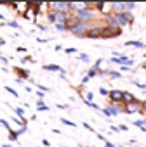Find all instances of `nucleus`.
Returning a JSON list of instances; mask_svg holds the SVG:
<instances>
[{"label":"nucleus","instance_id":"79ce46f5","mask_svg":"<svg viewBox=\"0 0 146 147\" xmlns=\"http://www.w3.org/2000/svg\"><path fill=\"white\" fill-rule=\"evenodd\" d=\"M57 109H68V106L66 104H57Z\"/></svg>","mask_w":146,"mask_h":147},{"label":"nucleus","instance_id":"7c9ffc66","mask_svg":"<svg viewBox=\"0 0 146 147\" xmlns=\"http://www.w3.org/2000/svg\"><path fill=\"white\" fill-rule=\"evenodd\" d=\"M31 61H33V57H31V55H25V57L21 59V62H23V64H26V62H31Z\"/></svg>","mask_w":146,"mask_h":147},{"label":"nucleus","instance_id":"09e8293b","mask_svg":"<svg viewBox=\"0 0 146 147\" xmlns=\"http://www.w3.org/2000/svg\"><path fill=\"white\" fill-rule=\"evenodd\" d=\"M144 47H146V43H144Z\"/></svg>","mask_w":146,"mask_h":147},{"label":"nucleus","instance_id":"9b49d317","mask_svg":"<svg viewBox=\"0 0 146 147\" xmlns=\"http://www.w3.org/2000/svg\"><path fill=\"white\" fill-rule=\"evenodd\" d=\"M42 69H44V71H52V73H61V75L64 73V69H63L61 66H57V64H44Z\"/></svg>","mask_w":146,"mask_h":147},{"label":"nucleus","instance_id":"473e14b6","mask_svg":"<svg viewBox=\"0 0 146 147\" xmlns=\"http://www.w3.org/2000/svg\"><path fill=\"white\" fill-rule=\"evenodd\" d=\"M82 126H84V128H85V130H89V131H94V128H92V126H91V125H89V123H85V121H84V123H82Z\"/></svg>","mask_w":146,"mask_h":147},{"label":"nucleus","instance_id":"5701e85b","mask_svg":"<svg viewBox=\"0 0 146 147\" xmlns=\"http://www.w3.org/2000/svg\"><path fill=\"white\" fill-rule=\"evenodd\" d=\"M78 59H80L82 62H91V57H89V54H78Z\"/></svg>","mask_w":146,"mask_h":147},{"label":"nucleus","instance_id":"2eb2a0df","mask_svg":"<svg viewBox=\"0 0 146 147\" xmlns=\"http://www.w3.org/2000/svg\"><path fill=\"white\" fill-rule=\"evenodd\" d=\"M136 97L130 94V92H123V104H129V102H134Z\"/></svg>","mask_w":146,"mask_h":147},{"label":"nucleus","instance_id":"e433bc0d","mask_svg":"<svg viewBox=\"0 0 146 147\" xmlns=\"http://www.w3.org/2000/svg\"><path fill=\"white\" fill-rule=\"evenodd\" d=\"M14 80H16V83H18V85H25V80H21V78H18V76H16ZM25 87H26V85H25Z\"/></svg>","mask_w":146,"mask_h":147},{"label":"nucleus","instance_id":"a878e982","mask_svg":"<svg viewBox=\"0 0 146 147\" xmlns=\"http://www.w3.org/2000/svg\"><path fill=\"white\" fill-rule=\"evenodd\" d=\"M61 123H64V125H68V126H71V128H75V126H77L73 121H70V119H66V118H61Z\"/></svg>","mask_w":146,"mask_h":147},{"label":"nucleus","instance_id":"49530a36","mask_svg":"<svg viewBox=\"0 0 146 147\" xmlns=\"http://www.w3.org/2000/svg\"><path fill=\"white\" fill-rule=\"evenodd\" d=\"M4 45H5V40H4L2 36H0V47H4Z\"/></svg>","mask_w":146,"mask_h":147},{"label":"nucleus","instance_id":"f3484780","mask_svg":"<svg viewBox=\"0 0 146 147\" xmlns=\"http://www.w3.org/2000/svg\"><path fill=\"white\" fill-rule=\"evenodd\" d=\"M87 76H89V78H96V76H99V71H98L96 67H91V69L87 71Z\"/></svg>","mask_w":146,"mask_h":147},{"label":"nucleus","instance_id":"7ed1b4c3","mask_svg":"<svg viewBox=\"0 0 146 147\" xmlns=\"http://www.w3.org/2000/svg\"><path fill=\"white\" fill-rule=\"evenodd\" d=\"M123 113H125V114H136V113H141V114H143V106H141V100H139V99H136L134 102L123 104Z\"/></svg>","mask_w":146,"mask_h":147},{"label":"nucleus","instance_id":"a19ab883","mask_svg":"<svg viewBox=\"0 0 146 147\" xmlns=\"http://www.w3.org/2000/svg\"><path fill=\"white\" fill-rule=\"evenodd\" d=\"M54 50H56V52H59V50H64V49H63V45H56V47H54Z\"/></svg>","mask_w":146,"mask_h":147},{"label":"nucleus","instance_id":"39448f33","mask_svg":"<svg viewBox=\"0 0 146 147\" xmlns=\"http://www.w3.org/2000/svg\"><path fill=\"white\" fill-rule=\"evenodd\" d=\"M117 18H118V24H120V28L130 26V24L134 23V16H132V12H122V14H117Z\"/></svg>","mask_w":146,"mask_h":147},{"label":"nucleus","instance_id":"ea45409f","mask_svg":"<svg viewBox=\"0 0 146 147\" xmlns=\"http://www.w3.org/2000/svg\"><path fill=\"white\" fill-rule=\"evenodd\" d=\"M89 80H91L89 76H84V78H82V85H85V83H89Z\"/></svg>","mask_w":146,"mask_h":147},{"label":"nucleus","instance_id":"b1692460","mask_svg":"<svg viewBox=\"0 0 146 147\" xmlns=\"http://www.w3.org/2000/svg\"><path fill=\"white\" fill-rule=\"evenodd\" d=\"M134 64H136V61H134V59H130V57H127V59L123 61V66H127V67H132Z\"/></svg>","mask_w":146,"mask_h":147},{"label":"nucleus","instance_id":"2f4dec72","mask_svg":"<svg viewBox=\"0 0 146 147\" xmlns=\"http://www.w3.org/2000/svg\"><path fill=\"white\" fill-rule=\"evenodd\" d=\"M16 52H19V54H26L28 49H25V47H16Z\"/></svg>","mask_w":146,"mask_h":147},{"label":"nucleus","instance_id":"4468645a","mask_svg":"<svg viewBox=\"0 0 146 147\" xmlns=\"http://www.w3.org/2000/svg\"><path fill=\"white\" fill-rule=\"evenodd\" d=\"M108 76H110L111 80H120V78H122V73H120V71H113V69H110V71H108Z\"/></svg>","mask_w":146,"mask_h":147},{"label":"nucleus","instance_id":"f03ea898","mask_svg":"<svg viewBox=\"0 0 146 147\" xmlns=\"http://www.w3.org/2000/svg\"><path fill=\"white\" fill-rule=\"evenodd\" d=\"M50 11L57 12V14H71V4L70 2H52L50 4Z\"/></svg>","mask_w":146,"mask_h":147},{"label":"nucleus","instance_id":"a211bd4d","mask_svg":"<svg viewBox=\"0 0 146 147\" xmlns=\"http://www.w3.org/2000/svg\"><path fill=\"white\" fill-rule=\"evenodd\" d=\"M136 2H125V11L127 12H132V9H136Z\"/></svg>","mask_w":146,"mask_h":147},{"label":"nucleus","instance_id":"c756f323","mask_svg":"<svg viewBox=\"0 0 146 147\" xmlns=\"http://www.w3.org/2000/svg\"><path fill=\"white\" fill-rule=\"evenodd\" d=\"M56 30L57 31H68V26L66 24H56Z\"/></svg>","mask_w":146,"mask_h":147},{"label":"nucleus","instance_id":"bb28decb","mask_svg":"<svg viewBox=\"0 0 146 147\" xmlns=\"http://www.w3.org/2000/svg\"><path fill=\"white\" fill-rule=\"evenodd\" d=\"M99 95H103V97H108V95H110V90H106L104 87H101V88H99Z\"/></svg>","mask_w":146,"mask_h":147},{"label":"nucleus","instance_id":"a18cd8bd","mask_svg":"<svg viewBox=\"0 0 146 147\" xmlns=\"http://www.w3.org/2000/svg\"><path fill=\"white\" fill-rule=\"evenodd\" d=\"M127 128H129V126H127V125H120V131H125V130H127Z\"/></svg>","mask_w":146,"mask_h":147},{"label":"nucleus","instance_id":"423d86ee","mask_svg":"<svg viewBox=\"0 0 146 147\" xmlns=\"http://www.w3.org/2000/svg\"><path fill=\"white\" fill-rule=\"evenodd\" d=\"M103 23H104V26L110 28V30H122L120 24H118V18H117V14H108V16L104 18Z\"/></svg>","mask_w":146,"mask_h":147},{"label":"nucleus","instance_id":"72a5a7b5","mask_svg":"<svg viewBox=\"0 0 146 147\" xmlns=\"http://www.w3.org/2000/svg\"><path fill=\"white\" fill-rule=\"evenodd\" d=\"M0 61H2L4 64H9V57H5V55H2V54H0Z\"/></svg>","mask_w":146,"mask_h":147},{"label":"nucleus","instance_id":"c85d7f7f","mask_svg":"<svg viewBox=\"0 0 146 147\" xmlns=\"http://www.w3.org/2000/svg\"><path fill=\"white\" fill-rule=\"evenodd\" d=\"M7 26L16 28V30H19V28H21V26H19V23H16V21H9V23H7Z\"/></svg>","mask_w":146,"mask_h":147},{"label":"nucleus","instance_id":"412c9836","mask_svg":"<svg viewBox=\"0 0 146 147\" xmlns=\"http://www.w3.org/2000/svg\"><path fill=\"white\" fill-rule=\"evenodd\" d=\"M14 113L19 116V119H23V118H25V109H23V107H14Z\"/></svg>","mask_w":146,"mask_h":147},{"label":"nucleus","instance_id":"c9c22d12","mask_svg":"<svg viewBox=\"0 0 146 147\" xmlns=\"http://www.w3.org/2000/svg\"><path fill=\"white\" fill-rule=\"evenodd\" d=\"M37 28H38L40 31H47V26H45V24H37Z\"/></svg>","mask_w":146,"mask_h":147},{"label":"nucleus","instance_id":"cd10ccee","mask_svg":"<svg viewBox=\"0 0 146 147\" xmlns=\"http://www.w3.org/2000/svg\"><path fill=\"white\" fill-rule=\"evenodd\" d=\"M92 99H94V94H92V92H87V94L84 95V100H89V102H92Z\"/></svg>","mask_w":146,"mask_h":147},{"label":"nucleus","instance_id":"de8ad7c7","mask_svg":"<svg viewBox=\"0 0 146 147\" xmlns=\"http://www.w3.org/2000/svg\"><path fill=\"white\" fill-rule=\"evenodd\" d=\"M143 57H144V59H146V52H144V55H143Z\"/></svg>","mask_w":146,"mask_h":147},{"label":"nucleus","instance_id":"9d476101","mask_svg":"<svg viewBox=\"0 0 146 147\" xmlns=\"http://www.w3.org/2000/svg\"><path fill=\"white\" fill-rule=\"evenodd\" d=\"M14 73L18 75V78H21V80H30V71L28 69H23V67H14Z\"/></svg>","mask_w":146,"mask_h":147},{"label":"nucleus","instance_id":"4c0bfd02","mask_svg":"<svg viewBox=\"0 0 146 147\" xmlns=\"http://www.w3.org/2000/svg\"><path fill=\"white\" fill-rule=\"evenodd\" d=\"M37 42H38V43H47L49 38H37Z\"/></svg>","mask_w":146,"mask_h":147},{"label":"nucleus","instance_id":"ddd939ff","mask_svg":"<svg viewBox=\"0 0 146 147\" xmlns=\"http://www.w3.org/2000/svg\"><path fill=\"white\" fill-rule=\"evenodd\" d=\"M47 21H49V23H52V24L56 26V23H57V16H56V12H54V11H49V12H47Z\"/></svg>","mask_w":146,"mask_h":147},{"label":"nucleus","instance_id":"20e7f679","mask_svg":"<svg viewBox=\"0 0 146 147\" xmlns=\"http://www.w3.org/2000/svg\"><path fill=\"white\" fill-rule=\"evenodd\" d=\"M122 104H108L104 109H101L108 118H111V116H118V114H122L123 113V107H120Z\"/></svg>","mask_w":146,"mask_h":147},{"label":"nucleus","instance_id":"f704fd0d","mask_svg":"<svg viewBox=\"0 0 146 147\" xmlns=\"http://www.w3.org/2000/svg\"><path fill=\"white\" fill-rule=\"evenodd\" d=\"M110 130H111V131H115V133H118V131H120V126H115V125H111V126H110Z\"/></svg>","mask_w":146,"mask_h":147},{"label":"nucleus","instance_id":"0eeeda50","mask_svg":"<svg viewBox=\"0 0 146 147\" xmlns=\"http://www.w3.org/2000/svg\"><path fill=\"white\" fill-rule=\"evenodd\" d=\"M103 26H104V24H94V26L87 31V35H85L84 38H91V40L101 38V35H103Z\"/></svg>","mask_w":146,"mask_h":147},{"label":"nucleus","instance_id":"f8f14e48","mask_svg":"<svg viewBox=\"0 0 146 147\" xmlns=\"http://www.w3.org/2000/svg\"><path fill=\"white\" fill-rule=\"evenodd\" d=\"M125 47H134V49H144V43L139 42V40H127L125 42Z\"/></svg>","mask_w":146,"mask_h":147},{"label":"nucleus","instance_id":"6ab92c4d","mask_svg":"<svg viewBox=\"0 0 146 147\" xmlns=\"http://www.w3.org/2000/svg\"><path fill=\"white\" fill-rule=\"evenodd\" d=\"M4 88H5V90H7V92H9V94H11V95H14V97H16V99H18V97H19V94H18V92H16V88H12V87H9V85H5V87H4Z\"/></svg>","mask_w":146,"mask_h":147},{"label":"nucleus","instance_id":"1a4fd4ad","mask_svg":"<svg viewBox=\"0 0 146 147\" xmlns=\"http://www.w3.org/2000/svg\"><path fill=\"white\" fill-rule=\"evenodd\" d=\"M110 11L111 14H122L125 11V2H110Z\"/></svg>","mask_w":146,"mask_h":147},{"label":"nucleus","instance_id":"f257e3e1","mask_svg":"<svg viewBox=\"0 0 146 147\" xmlns=\"http://www.w3.org/2000/svg\"><path fill=\"white\" fill-rule=\"evenodd\" d=\"M94 26V23H82V21H77L75 18H70V21H68V33H71V35H75V36H78V38H84L85 35H87V31L91 30Z\"/></svg>","mask_w":146,"mask_h":147},{"label":"nucleus","instance_id":"dca6fc26","mask_svg":"<svg viewBox=\"0 0 146 147\" xmlns=\"http://www.w3.org/2000/svg\"><path fill=\"white\" fill-rule=\"evenodd\" d=\"M49 109H50V107L45 106L44 100H38V102H37V111H38V113H42V111H49Z\"/></svg>","mask_w":146,"mask_h":147},{"label":"nucleus","instance_id":"37998d69","mask_svg":"<svg viewBox=\"0 0 146 147\" xmlns=\"http://www.w3.org/2000/svg\"><path fill=\"white\" fill-rule=\"evenodd\" d=\"M98 138H99V140H103V142H106V137H104V135H101V133H98Z\"/></svg>","mask_w":146,"mask_h":147},{"label":"nucleus","instance_id":"aec40b11","mask_svg":"<svg viewBox=\"0 0 146 147\" xmlns=\"http://www.w3.org/2000/svg\"><path fill=\"white\" fill-rule=\"evenodd\" d=\"M134 126H137V128H146V119H136V121H134Z\"/></svg>","mask_w":146,"mask_h":147},{"label":"nucleus","instance_id":"6e6552de","mask_svg":"<svg viewBox=\"0 0 146 147\" xmlns=\"http://www.w3.org/2000/svg\"><path fill=\"white\" fill-rule=\"evenodd\" d=\"M108 99L111 104H123V90H110Z\"/></svg>","mask_w":146,"mask_h":147},{"label":"nucleus","instance_id":"c03bdc74","mask_svg":"<svg viewBox=\"0 0 146 147\" xmlns=\"http://www.w3.org/2000/svg\"><path fill=\"white\" fill-rule=\"evenodd\" d=\"M23 18H25V19H30V11H26V12L23 14Z\"/></svg>","mask_w":146,"mask_h":147},{"label":"nucleus","instance_id":"4be33fe9","mask_svg":"<svg viewBox=\"0 0 146 147\" xmlns=\"http://www.w3.org/2000/svg\"><path fill=\"white\" fill-rule=\"evenodd\" d=\"M18 137H19V135H18V131H16V130L9 131V140H11V142H16V140H18Z\"/></svg>","mask_w":146,"mask_h":147},{"label":"nucleus","instance_id":"393cba45","mask_svg":"<svg viewBox=\"0 0 146 147\" xmlns=\"http://www.w3.org/2000/svg\"><path fill=\"white\" fill-rule=\"evenodd\" d=\"M77 52H78V50H77L75 47H66V49H64V54H68V55H71V54H77Z\"/></svg>","mask_w":146,"mask_h":147},{"label":"nucleus","instance_id":"58836bf2","mask_svg":"<svg viewBox=\"0 0 146 147\" xmlns=\"http://www.w3.org/2000/svg\"><path fill=\"white\" fill-rule=\"evenodd\" d=\"M141 106H143V114H146V99L141 102Z\"/></svg>","mask_w":146,"mask_h":147}]
</instances>
